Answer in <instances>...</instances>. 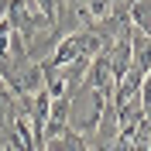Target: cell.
I'll list each match as a JSON object with an SVG mask.
<instances>
[{
	"label": "cell",
	"instance_id": "6da1fadb",
	"mask_svg": "<svg viewBox=\"0 0 151 151\" xmlns=\"http://www.w3.org/2000/svg\"><path fill=\"white\" fill-rule=\"evenodd\" d=\"M7 21H10V28L21 31L24 38L41 35V31H52V21L38 10L35 0H7Z\"/></svg>",
	"mask_w": 151,
	"mask_h": 151
},
{
	"label": "cell",
	"instance_id": "7a4b0ae2",
	"mask_svg": "<svg viewBox=\"0 0 151 151\" xmlns=\"http://www.w3.org/2000/svg\"><path fill=\"white\" fill-rule=\"evenodd\" d=\"M86 86H89V89H96V93H103V96H113L117 79H113V69H110V45H106L100 55L89 58V69H86Z\"/></svg>",
	"mask_w": 151,
	"mask_h": 151
},
{
	"label": "cell",
	"instance_id": "3957f363",
	"mask_svg": "<svg viewBox=\"0 0 151 151\" xmlns=\"http://www.w3.org/2000/svg\"><path fill=\"white\" fill-rule=\"evenodd\" d=\"M45 151H93V148H89V141H86V134H83V131L65 127L58 137L45 141Z\"/></svg>",
	"mask_w": 151,
	"mask_h": 151
},
{
	"label": "cell",
	"instance_id": "277c9868",
	"mask_svg": "<svg viewBox=\"0 0 151 151\" xmlns=\"http://www.w3.org/2000/svg\"><path fill=\"white\" fill-rule=\"evenodd\" d=\"M131 45H134V58H131V69L148 76L151 72V38L141 35V31H134L131 35Z\"/></svg>",
	"mask_w": 151,
	"mask_h": 151
},
{
	"label": "cell",
	"instance_id": "5b68a950",
	"mask_svg": "<svg viewBox=\"0 0 151 151\" xmlns=\"http://www.w3.org/2000/svg\"><path fill=\"white\" fill-rule=\"evenodd\" d=\"M131 24H134V31L151 38V0H134L131 4Z\"/></svg>",
	"mask_w": 151,
	"mask_h": 151
},
{
	"label": "cell",
	"instance_id": "8992f818",
	"mask_svg": "<svg viewBox=\"0 0 151 151\" xmlns=\"http://www.w3.org/2000/svg\"><path fill=\"white\" fill-rule=\"evenodd\" d=\"M0 17H7V0H0Z\"/></svg>",
	"mask_w": 151,
	"mask_h": 151
},
{
	"label": "cell",
	"instance_id": "52a82bcc",
	"mask_svg": "<svg viewBox=\"0 0 151 151\" xmlns=\"http://www.w3.org/2000/svg\"><path fill=\"white\" fill-rule=\"evenodd\" d=\"M35 151H45V148H35Z\"/></svg>",
	"mask_w": 151,
	"mask_h": 151
}]
</instances>
